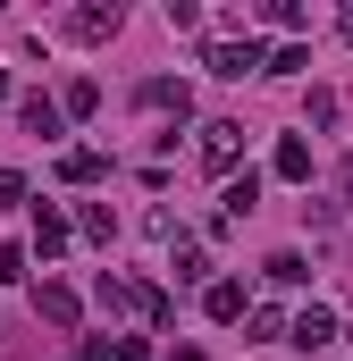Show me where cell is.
Masks as SVG:
<instances>
[{"label": "cell", "instance_id": "6da1fadb", "mask_svg": "<svg viewBox=\"0 0 353 361\" xmlns=\"http://www.w3.org/2000/svg\"><path fill=\"white\" fill-rule=\"evenodd\" d=\"M236 152H244V126H236V118H210V126H202V169H210V177H227V169H236Z\"/></svg>", "mask_w": 353, "mask_h": 361}, {"label": "cell", "instance_id": "7a4b0ae2", "mask_svg": "<svg viewBox=\"0 0 353 361\" xmlns=\"http://www.w3.org/2000/svg\"><path fill=\"white\" fill-rule=\"evenodd\" d=\"M244 68H261L253 42H210V76H244Z\"/></svg>", "mask_w": 353, "mask_h": 361}, {"label": "cell", "instance_id": "3957f363", "mask_svg": "<svg viewBox=\"0 0 353 361\" xmlns=\"http://www.w3.org/2000/svg\"><path fill=\"white\" fill-rule=\"evenodd\" d=\"M68 34H76V42H101V34H118V8H76V17H68Z\"/></svg>", "mask_w": 353, "mask_h": 361}, {"label": "cell", "instance_id": "277c9868", "mask_svg": "<svg viewBox=\"0 0 353 361\" xmlns=\"http://www.w3.org/2000/svg\"><path fill=\"white\" fill-rule=\"evenodd\" d=\"M253 202H261V177H253V169H244V177H227V227H236V219H253Z\"/></svg>", "mask_w": 353, "mask_h": 361}, {"label": "cell", "instance_id": "5b68a950", "mask_svg": "<svg viewBox=\"0 0 353 361\" xmlns=\"http://www.w3.org/2000/svg\"><path fill=\"white\" fill-rule=\"evenodd\" d=\"M328 336H337V319H328V311H320V302H311V311H303V319H294V345H303V353H311V345H328Z\"/></svg>", "mask_w": 353, "mask_h": 361}, {"label": "cell", "instance_id": "8992f818", "mask_svg": "<svg viewBox=\"0 0 353 361\" xmlns=\"http://www.w3.org/2000/svg\"><path fill=\"white\" fill-rule=\"evenodd\" d=\"M277 177H311V143H303V135L277 143Z\"/></svg>", "mask_w": 353, "mask_h": 361}, {"label": "cell", "instance_id": "52a82bcc", "mask_svg": "<svg viewBox=\"0 0 353 361\" xmlns=\"http://www.w3.org/2000/svg\"><path fill=\"white\" fill-rule=\"evenodd\" d=\"M34 302H42V319H51V328H68V319H76V294H68V286H42Z\"/></svg>", "mask_w": 353, "mask_h": 361}, {"label": "cell", "instance_id": "ba28073f", "mask_svg": "<svg viewBox=\"0 0 353 361\" xmlns=\"http://www.w3.org/2000/svg\"><path fill=\"white\" fill-rule=\"evenodd\" d=\"M25 126H34V135H59V101H42V92H25Z\"/></svg>", "mask_w": 353, "mask_h": 361}, {"label": "cell", "instance_id": "9c48e42d", "mask_svg": "<svg viewBox=\"0 0 353 361\" xmlns=\"http://www.w3.org/2000/svg\"><path fill=\"white\" fill-rule=\"evenodd\" d=\"M59 177H68V185H92V177H101V152H68Z\"/></svg>", "mask_w": 353, "mask_h": 361}, {"label": "cell", "instance_id": "30bf717a", "mask_svg": "<svg viewBox=\"0 0 353 361\" xmlns=\"http://www.w3.org/2000/svg\"><path fill=\"white\" fill-rule=\"evenodd\" d=\"M34 244H42V252H59V244H68V219H59V210H42V219H34Z\"/></svg>", "mask_w": 353, "mask_h": 361}, {"label": "cell", "instance_id": "8fae6325", "mask_svg": "<svg viewBox=\"0 0 353 361\" xmlns=\"http://www.w3.org/2000/svg\"><path fill=\"white\" fill-rule=\"evenodd\" d=\"M210 319H244V286H210Z\"/></svg>", "mask_w": 353, "mask_h": 361}, {"label": "cell", "instance_id": "7c38bea8", "mask_svg": "<svg viewBox=\"0 0 353 361\" xmlns=\"http://www.w3.org/2000/svg\"><path fill=\"white\" fill-rule=\"evenodd\" d=\"M92 101H101V85H92V76H76V85H68V118H92Z\"/></svg>", "mask_w": 353, "mask_h": 361}, {"label": "cell", "instance_id": "4fadbf2b", "mask_svg": "<svg viewBox=\"0 0 353 361\" xmlns=\"http://www.w3.org/2000/svg\"><path fill=\"white\" fill-rule=\"evenodd\" d=\"M143 101H152V109H176V118H185V85H143Z\"/></svg>", "mask_w": 353, "mask_h": 361}, {"label": "cell", "instance_id": "5bb4252c", "mask_svg": "<svg viewBox=\"0 0 353 361\" xmlns=\"http://www.w3.org/2000/svg\"><path fill=\"white\" fill-rule=\"evenodd\" d=\"M118 361H152V345H118Z\"/></svg>", "mask_w": 353, "mask_h": 361}, {"label": "cell", "instance_id": "9a60e30c", "mask_svg": "<svg viewBox=\"0 0 353 361\" xmlns=\"http://www.w3.org/2000/svg\"><path fill=\"white\" fill-rule=\"evenodd\" d=\"M345 193H353V160H345Z\"/></svg>", "mask_w": 353, "mask_h": 361}, {"label": "cell", "instance_id": "2e32d148", "mask_svg": "<svg viewBox=\"0 0 353 361\" xmlns=\"http://www.w3.org/2000/svg\"><path fill=\"white\" fill-rule=\"evenodd\" d=\"M345 34H353V17H345Z\"/></svg>", "mask_w": 353, "mask_h": 361}, {"label": "cell", "instance_id": "e0dca14e", "mask_svg": "<svg viewBox=\"0 0 353 361\" xmlns=\"http://www.w3.org/2000/svg\"><path fill=\"white\" fill-rule=\"evenodd\" d=\"M0 85H8V76H0Z\"/></svg>", "mask_w": 353, "mask_h": 361}]
</instances>
